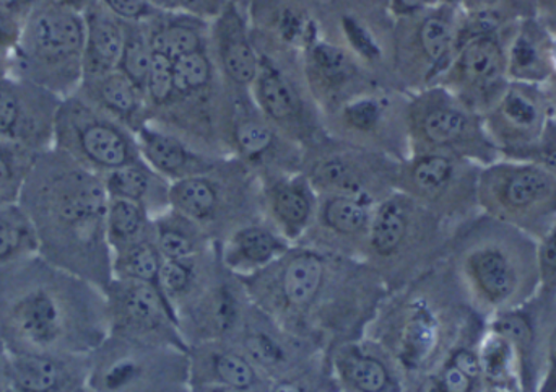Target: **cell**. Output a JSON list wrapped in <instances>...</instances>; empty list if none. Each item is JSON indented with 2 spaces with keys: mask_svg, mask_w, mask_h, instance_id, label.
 Wrapping results in <instances>:
<instances>
[{
  "mask_svg": "<svg viewBox=\"0 0 556 392\" xmlns=\"http://www.w3.org/2000/svg\"><path fill=\"white\" fill-rule=\"evenodd\" d=\"M323 222L340 235L359 233L369 224L368 204L363 201V195H333L324 204Z\"/></svg>",
  "mask_w": 556,
  "mask_h": 392,
  "instance_id": "37",
  "label": "cell"
},
{
  "mask_svg": "<svg viewBox=\"0 0 556 392\" xmlns=\"http://www.w3.org/2000/svg\"><path fill=\"white\" fill-rule=\"evenodd\" d=\"M440 341V326L430 312L424 309L408 323L405 334V347H407L408 361L414 365L424 364Z\"/></svg>",
  "mask_w": 556,
  "mask_h": 392,
  "instance_id": "40",
  "label": "cell"
},
{
  "mask_svg": "<svg viewBox=\"0 0 556 392\" xmlns=\"http://www.w3.org/2000/svg\"><path fill=\"white\" fill-rule=\"evenodd\" d=\"M7 364H9V352L0 341V392H10L7 384Z\"/></svg>",
  "mask_w": 556,
  "mask_h": 392,
  "instance_id": "57",
  "label": "cell"
},
{
  "mask_svg": "<svg viewBox=\"0 0 556 392\" xmlns=\"http://www.w3.org/2000/svg\"><path fill=\"white\" fill-rule=\"evenodd\" d=\"M39 153L0 140V204H16L20 201L23 186Z\"/></svg>",
  "mask_w": 556,
  "mask_h": 392,
  "instance_id": "29",
  "label": "cell"
},
{
  "mask_svg": "<svg viewBox=\"0 0 556 392\" xmlns=\"http://www.w3.org/2000/svg\"><path fill=\"white\" fill-rule=\"evenodd\" d=\"M513 28L469 39L457 48L437 85L485 116L508 90V41Z\"/></svg>",
  "mask_w": 556,
  "mask_h": 392,
  "instance_id": "9",
  "label": "cell"
},
{
  "mask_svg": "<svg viewBox=\"0 0 556 392\" xmlns=\"http://www.w3.org/2000/svg\"><path fill=\"white\" fill-rule=\"evenodd\" d=\"M87 280L39 254L0 269V341L9 354L84 355L93 341Z\"/></svg>",
  "mask_w": 556,
  "mask_h": 392,
  "instance_id": "2",
  "label": "cell"
},
{
  "mask_svg": "<svg viewBox=\"0 0 556 392\" xmlns=\"http://www.w3.org/2000/svg\"><path fill=\"white\" fill-rule=\"evenodd\" d=\"M482 166L446 153H418L407 169L408 188L437 214L466 222L479 214Z\"/></svg>",
  "mask_w": 556,
  "mask_h": 392,
  "instance_id": "11",
  "label": "cell"
},
{
  "mask_svg": "<svg viewBox=\"0 0 556 392\" xmlns=\"http://www.w3.org/2000/svg\"><path fill=\"white\" fill-rule=\"evenodd\" d=\"M159 250L166 260L185 261L194 251V243L179 228L163 225L159 230Z\"/></svg>",
  "mask_w": 556,
  "mask_h": 392,
  "instance_id": "46",
  "label": "cell"
},
{
  "mask_svg": "<svg viewBox=\"0 0 556 392\" xmlns=\"http://www.w3.org/2000/svg\"><path fill=\"white\" fill-rule=\"evenodd\" d=\"M399 22L394 54L401 77L415 91L437 85L457 51L459 9L431 5Z\"/></svg>",
  "mask_w": 556,
  "mask_h": 392,
  "instance_id": "8",
  "label": "cell"
},
{
  "mask_svg": "<svg viewBox=\"0 0 556 392\" xmlns=\"http://www.w3.org/2000/svg\"><path fill=\"white\" fill-rule=\"evenodd\" d=\"M62 98L15 75H0V140L45 152Z\"/></svg>",
  "mask_w": 556,
  "mask_h": 392,
  "instance_id": "13",
  "label": "cell"
},
{
  "mask_svg": "<svg viewBox=\"0 0 556 392\" xmlns=\"http://www.w3.org/2000/svg\"><path fill=\"white\" fill-rule=\"evenodd\" d=\"M162 305V299L149 283L123 280V283L114 289V315L123 325L130 328H153L160 321Z\"/></svg>",
  "mask_w": 556,
  "mask_h": 392,
  "instance_id": "24",
  "label": "cell"
},
{
  "mask_svg": "<svg viewBox=\"0 0 556 392\" xmlns=\"http://www.w3.org/2000/svg\"><path fill=\"white\" fill-rule=\"evenodd\" d=\"M108 198L126 199L146 205V199L152 191L153 178L143 160L121 166L101 175Z\"/></svg>",
  "mask_w": 556,
  "mask_h": 392,
  "instance_id": "35",
  "label": "cell"
},
{
  "mask_svg": "<svg viewBox=\"0 0 556 392\" xmlns=\"http://www.w3.org/2000/svg\"><path fill=\"white\" fill-rule=\"evenodd\" d=\"M84 15L35 0L13 51L10 74L59 98L71 97L84 80Z\"/></svg>",
  "mask_w": 556,
  "mask_h": 392,
  "instance_id": "4",
  "label": "cell"
},
{
  "mask_svg": "<svg viewBox=\"0 0 556 392\" xmlns=\"http://www.w3.org/2000/svg\"><path fill=\"white\" fill-rule=\"evenodd\" d=\"M273 211L278 224L290 235L306 227L313 212L309 191L300 181L281 182L273 189Z\"/></svg>",
  "mask_w": 556,
  "mask_h": 392,
  "instance_id": "31",
  "label": "cell"
},
{
  "mask_svg": "<svg viewBox=\"0 0 556 392\" xmlns=\"http://www.w3.org/2000/svg\"><path fill=\"white\" fill-rule=\"evenodd\" d=\"M274 392H303V390L294 383H281L278 384Z\"/></svg>",
  "mask_w": 556,
  "mask_h": 392,
  "instance_id": "58",
  "label": "cell"
},
{
  "mask_svg": "<svg viewBox=\"0 0 556 392\" xmlns=\"http://www.w3.org/2000/svg\"><path fill=\"white\" fill-rule=\"evenodd\" d=\"M405 127L418 153H446L479 163L500 160L483 116L441 85L415 91L405 104Z\"/></svg>",
  "mask_w": 556,
  "mask_h": 392,
  "instance_id": "5",
  "label": "cell"
},
{
  "mask_svg": "<svg viewBox=\"0 0 556 392\" xmlns=\"http://www.w3.org/2000/svg\"><path fill=\"white\" fill-rule=\"evenodd\" d=\"M434 5L433 0H389V10L395 18H408Z\"/></svg>",
  "mask_w": 556,
  "mask_h": 392,
  "instance_id": "53",
  "label": "cell"
},
{
  "mask_svg": "<svg viewBox=\"0 0 556 392\" xmlns=\"http://www.w3.org/2000/svg\"><path fill=\"white\" fill-rule=\"evenodd\" d=\"M434 5H450V7H457L459 9L460 3H463V0H433Z\"/></svg>",
  "mask_w": 556,
  "mask_h": 392,
  "instance_id": "59",
  "label": "cell"
},
{
  "mask_svg": "<svg viewBox=\"0 0 556 392\" xmlns=\"http://www.w3.org/2000/svg\"><path fill=\"white\" fill-rule=\"evenodd\" d=\"M529 162L539 163L556 176V113L552 116L544 137Z\"/></svg>",
  "mask_w": 556,
  "mask_h": 392,
  "instance_id": "50",
  "label": "cell"
},
{
  "mask_svg": "<svg viewBox=\"0 0 556 392\" xmlns=\"http://www.w3.org/2000/svg\"><path fill=\"white\" fill-rule=\"evenodd\" d=\"M278 140L276 130L263 117L244 116L235 124V142L241 153L260 159L274 149Z\"/></svg>",
  "mask_w": 556,
  "mask_h": 392,
  "instance_id": "38",
  "label": "cell"
},
{
  "mask_svg": "<svg viewBox=\"0 0 556 392\" xmlns=\"http://www.w3.org/2000/svg\"><path fill=\"white\" fill-rule=\"evenodd\" d=\"M538 261L542 287L556 289V222L538 241Z\"/></svg>",
  "mask_w": 556,
  "mask_h": 392,
  "instance_id": "47",
  "label": "cell"
},
{
  "mask_svg": "<svg viewBox=\"0 0 556 392\" xmlns=\"http://www.w3.org/2000/svg\"><path fill=\"white\" fill-rule=\"evenodd\" d=\"M342 26L346 39H349L350 46L355 49L356 54L362 55L369 62L378 61L381 49H379L378 42L372 38L371 33L358 20L353 18V16H345L342 20Z\"/></svg>",
  "mask_w": 556,
  "mask_h": 392,
  "instance_id": "45",
  "label": "cell"
},
{
  "mask_svg": "<svg viewBox=\"0 0 556 392\" xmlns=\"http://www.w3.org/2000/svg\"><path fill=\"white\" fill-rule=\"evenodd\" d=\"M324 277V264L319 257L298 256L285 269L283 293L294 306H304L316 296Z\"/></svg>",
  "mask_w": 556,
  "mask_h": 392,
  "instance_id": "33",
  "label": "cell"
},
{
  "mask_svg": "<svg viewBox=\"0 0 556 392\" xmlns=\"http://www.w3.org/2000/svg\"><path fill=\"white\" fill-rule=\"evenodd\" d=\"M353 384L363 392H382L388 387V371L375 358H355L349 367Z\"/></svg>",
  "mask_w": 556,
  "mask_h": 392,
  "instance_id": "43",
  "label": "cell"
},
{
  "mask_svg": "<svg viewBox=\"0 0 556 392\" xmlns=\"http://www.w3.org/2000/svg\"><path fill=\"white\" fill-rule=\"evenodd\" d=\"M247 349L257 364L270 367V365L280 362V349L277 347L276 342L270 341L266 336H251L247 341Z\"/></svg>",
  "mask_w": 556,
  "mask_h": 392,
  "instance_id": "51",
  "label": "cell"
},
{
  "mask_svg": "<svg viewBox=\"0 0 556 392\" xmlns=\"http://www.w3.org/2000/svg\"><path fill=\"white\" fill-rule=\"evenodd\" d=\"M136 139L140 159L162 175L178 176L179 179L189 178L194 176L192 173L198 172L202 165V160L198 159L181 140L149 126V123L136 130Z\"/></svg>",
  "mask_w": 556,
  "mask_h": 392,
  "instance_id": "21",
  "label": "cell"
},
{
  "mask_svg": "<svg viewBox=\"0 0 556 392\" xmlns=\"http://www.w3.org/2000/svg\"><path fill=\"white\" fill-rule=\"evenodd\" d=\"M150 64H152V45H150L146 23L124 22V45L117 71L146 94Z\"/></svg>",
  "mask_w": 556,
  "mask_h": 392,
  "instance_id": "28",
  "label": "cell"
},
{
  "mask_svg": "<svg viewBox=\"0 0 556 392\" xmlns=\"http://www.w3.org/2000/svg\"><path fill=\"white\" fill-rule=\"evenodd\" d=\"M146 205L126 199H111L108 201L106 241L114 253L142 240L146 231Z\"/></svg>",
  "mask_w": 556,
  "mask_h": 392,
  "instance_id": "26",
  "label": "cell"
},
{
  "mask_svg": "<svg viewBox=\"0 0 556 392\" xmlns=\"http://www.w3.org/2000/svg\"><path fill=\"white\" fill-rule=\"evenodd\" d=\"M38 254V241L22 205L0 204V269Z\"/></svg>",
  "mask_w": 556,
  "mask_h": 392,
  "instance_id": "25",
  "label": "cell"
},
{
  "mask_svg": "<svg viewBox=\"0 0 556 392\" xmlns=\"http://www.w3.org/2000/svg\"><path fill=\"white\" fill-rule=\"evenodd\" d=\"M460 23L469 38L503 31L522 18L538 16V0H463Z\"/></svg>",
  "mask_w": 556,
  "mask_h": 392,
  "instance_id": "22",
  "label": "cell"
},
{
  "mask_svg": "<svg viewBox=\"0 0 556 392\" xmlns=\"http://www.w3.org/2000/svg\"><path fill=\"white\" fill-rule=\"evenodd\" d=\"M391 101L379 94H355L342 104L340 121L356 134H372L388 121Z\"/></svg>",
  "mask_w": 556,
  "mask_h": 392,
  "instance_id": "36",
  "label": "cell"
},
{
  "mask_svg": "<svg viewBox=\"0 0 556 392\" xmlns=\"http://www.w3.org/2000/svg\"><path fill=\"white\" fill-rule=\"evenodd\" d=\"M214 46L218 65L235 87H253L260 71L261 54L251 38L250 26L237 0L224 7L214 23Z\"/></svg>",
  "mask_w": 556,
  "mask_h": 392,
  "instance_id": "14",
  "label": "cell"
},
{
  "mask_svg": "<svg viewBox=\"0 0 556 392\" xmlns=\"http://www.w3.org/2000/svg\"><path fill=\"white\" fill-rule=\"evenodd\" d=\"M162 253L155 244L140 240L124 250L117 251L114 270L121 280L155 283L162 269Z\"/></svg>",
  "mask_w": 556,
  "mask_h": 392,
  "instance_id": "32",
  "label": "cell"
},
{
  "mask_svg": "<svg viewBox=\"0 0 556 392\" xmlns=\"http://www.w3.org/2000/svg\"><path fill=\"white\" fill-rule=\"evenodd\" d=\"M215 371L218 378L235 390H248L253 387L254 371L244 358L237 354H222L215 358Z\"/></svg>",
  "mask_w": 556,
  "mask_h": 392,
  "instance_id": "42",
  "label": "cell"
},
{
  "mask_svg": "<svg viewBox=\"0 0 556 392\" xmlns=\"http://www.w3.org/2000/svg\"><path fill=\"white\" fill-rule=\"evenodd\" d=\"M169 201L179 214L204 220L217 211L218 191L204 176H189L173 185Z\"/></svg>",
  "mask_w": 556,
  "mask_h": 392,
  "instance_id": "30",
  "label": "cell"
},
{
  "mask_svg": "<svg viewBox=\"0 0 556 392\" xmlns=\"http://www.w3.org/2000/svg\"><path fill=\"white\" fill-rule=\"evenodd\" d=\"M218 392H243L240 390H235V388H225V390L218 391Z\"/></svg>",
  "mask_w": 556,
  "mask_h": 392,
  "instance_id": "60",
  "label": "cell"
},
{
  "mask_svg": "<svg viewBox=\"0 0 556 392\" xmlns=\"http://www.w3.org/2000/svg\"><path fill=\"white\" fill-rule=\"evenodd\" d=\"M253 94L264 119L274 127L300 130L307 123L306 106L300 91L267 55L261 54Z\"/></svg>",
  "mask_w": 556,
  "mask_h": 392,
  "instance_id": "17",
  "label": "cell"
},
{
  "mask_svg": "<svg viewBox=\"0 0 556 392\" xmlns=\"http://www.w3.org/2000/svg\"><path fill=\"white\" fill-rule=\"evenodd\" d=\"M81 15L85 22L84 78L117 71L124 45V22L100 0H91Z\"/></svg>",
  "mask_w": 556,
  "mask_h": 392,
  "instance_id": "19",
  "label": "cell"
},
{
  "mask_svg": "<svg viewBox=\"0 0 556 392\" xmlns=\"http://www.w3.org/2000/svg\"><path fill=\"white\" fill-rule=\"evenodd\" d=\"M38 2L46 3V5L58 7V9L74 10V12L81 13L91 0H38Z\"/></svg>",
  "mask_w": 556,
  "mask_h": 392,
  "instance_id": "56",
  "label": "cell"
},
{
  "mask_svg": "<svg viewBox=\"0 0 556 392\" xmlns=\"http://www.w3.org/2000/svg\"><path fill=\"white\" fill-rule=\"evenodd\" d=\"M538 16L556 35V0H538Z\"/></svg>",
  "mask_w": 556,
  "mask_h": 392,
  "instance_id": "55",
  "label": "cell"
},
{
  "mask_svg": "<svg viewBox=\"0 0 556 392\" xmlns=\"http://www.w3.org/2000/svg\"><path fill=\"white\" fill-rule=\"evenodd\" d=\"M457 267L470 308L486 321L542 287L538 240L482 212L460 224Z\"/></svg>",
  "mask_w": 556,
  "mask_h": 392,
  "instance_id": "3",
  "label": "cell"
},
{
  "mask_svg": "<svg viewBox=\"0 0 556 392\" xmlns=\"http://www.w3.org/2000/svg\"><path fill=\"white\" fill-rule=\"evenodd\" d=\"M108 201L100 175L51 147L36 159L18 204L39 256L88 282L106 257Z\"/></svg>",
  "mask_w": 556,
  "mask_h": 392,
  "instance_id": "1",
  "label": "cell"
},
{
  "mask_svg": "<svg viewBox=\"0 0 556 392\" xmlns=\"http://www.w3.org/2000/svg\"><path fill=\"white\" fill-rule=\"evenodd\" d=\"M511 81L551 87L556 81L554 33L539 16L519 20L508 41Z\"/></svg>",
  "mask_w": 556,
  "mask_h": 392,
  "instance_id": "16",
  "label": "cell"
},
{
  "mask_svg": "<svg viewBox=\"0 0 556 392\" xmlns=\"http://www.w3.org/2000/svg\"><path fill=\"white\" fill-rule=\"evenodd\" d=\"M52 149L100 176L142 160L132 130L75 93L59 104Z\"/></svg>",
  "mask_w": 556,
  "mask_h": 392,
  "instance_id": "7",
  "label": "cell"
},
{
  "mask_svg": "<svg viewBox=\"0 0 556 392\" xmlns=\"http://www.w3.org/2000/svg\"><path fill=\"white\" fill-rule=\"evenodd\" d=\"M146 98L149 106L165 108L175 101L173 58L162 49L152 48V64L147 78Z\"/></svg>",
  "mask_w": 556,
  "mask_h": 392,
  "instance_id": "39",
  "label": "cell"
},
{
  "mask_svg": "<svg viewBox=\"0 0 556 392\" xmlns=\"http://www.w3.org/2000/svg\"><path fill=\"white\" fill-rule=\"evenodd\" d=\"M75 94L134 134L147 123L146 110L149 103L146 94L119 71L100 77L84 78Z\"/></svg>",
  "mask_w": 556,
  "mask_h": 392,
  "instance_id": "18",
  "label": "cell"
},
{
  "mask_svg": "<svg viewBox=\"0 0 556 392\" xmlns=\"http://www.w3.org/2000/svg\"><path fill=\"white\" fill-rule=\"evenodd\" d=\"M477 354L486 390L521 391L515 349L505 336L486 326L477 345Z\"/></svg>",
  "mask_w": 556,
  "mask_h": 392,
  "instance_id": "23",
  "label": "cell"
},
{
  "mask_svg": "<svg viewBox=\"0 0 556 392\" xmlns=\"http://www.w3.org/2000/svg\"><path fill=\"white\" fill-rule=\"evenodd\" d=\"M191 269L182 261L166 260L160 269L159 282L169 293H179L188 287Z\"/></svg>",
  "mask_w": 556,
  "mask_h": 392,
  "instance_id": "49",
  "label": "cell"
},
{
  "mask_svg": "<svg viewBox=\"0 0 556 392\" xmlns=\"http://www.w3.org/2000/svg\"><path fill=\"white\" fill-rule=\"evenodd\" d=\"M114 16L126 23H147L159 15L153 0H100Z\"/></svg>",
  "mask_w": 556,
  "mask_h": 392,
  "instance_id": "44",
  "label": "cell"
},
{
  "mask_svg": "<svg viewBox=\"0 0 556 392\" xmlns=\"http://www.w3.org/2000/svg\"><path fill=\"white\" fill-rule=\"evenodd\" d=\"M84 378V355L9 354L10 392H77Z\"/></svg>",
  "mask_w": 556,
  "mask_h": 392,
  "instance_id": "15",
  "label": "cell"
},
{
  "mask_svg": "<svg viewBox=\"0 0 556 392\" xmlns=\"http://www.w3.org/2000/svg\"><path fill=\"white\" fill-rule=\"evenodd\" d=\"M410 208L401 199H389L371 222V244L379 254H394L407 238Z\"/></svg>",
  "mask_w": 556,
  "mask_h": 392,
  "instance_id": "27",
  "label": "cell"
},
{
  "mask_svg": "<svg viewBox=\"0 0 556 392\" xmlns=\"http://www.w3.org/2000/svg\"><path fill=\"white\" fill-rule=\"evenodd\" d=\"M160 10L185 12L191 15H215L224 10L230 0H153Z\"/></svg>",
  "mask_w": 556,
  "mask_h": 392,
  "instance_id": "48",
  "label": "cell"
},
{
  "mask_svg": "<svg viewBox=\"0 0 556 392\" xmlns=\"http://www.w3.org/2000/svg\"><path fill=\"white\" fill-rule=\"evenodd\" d=\"M479 211L541 240L556 222V176L529 160L500 159L482 166Z\"/></svg>",
  "mask_w": 556,
  "mask_h": 392,
  "instance_id": "6",
  "label": "cell"
},
{
  "mask_svg": "<svg viewBox=\"0 0 556 392\" xmlns=\"http://www.w3.org/2000/svg\"><path fill=\"white\" fill-rule=\"evenodd\" d=\"M235 248L243 260L261 264L266 263L277 253L280 243L270 231L260 227H250L237 235Z\"/></svg>",
  "mask_w": 556,
  "mask_h": 392,
  "instance_id": "41",
  "label": "cell"
},
{
  "mask_svg": "<svg viewBox=\"0 0 556 392\" xmlns=\"http://www.w3.org/2000/svg\"><path fill=\"white\" fill-rule=\"evenodd\" d=\"M214 81V65L207 49L179 55L173 61L175 98H192L204 93Z\"/></svg>",
  "mask_w": 556,
  "mask_h": 392,
  "instance_id": "34",
  "label": "cell"
},
{
  "mask_svg": "<svg viewBox=\"0 0 556 392\" xmlns=\"http://www.w3.org/2000/svg\"><path fill=\"white\" fill-rule=\"evenodd\" d=\"M511 342L522 392H538L544 380L548 342L556 328V289L541 287L532 299L486 321Z\"/></svg>",
  "mask_w": 556,
  "mask_h": 392,
  "instance_id": "12",
  "label": "cell"
},
{
  "mask_svg": "<svg viewBox=\"0 0 556 392\" xmlns=\"http://www.w3.org/2000/svg\"><path fill=\"white\" fill-rule=\"evenodd\" d=\"M356 72L355 62L340 46L319 39L307 46L306 75L316 97L329 101L342 97L356 80Z\"/></svg>",
  "mask_w": 556,
  "mask_h": 392,
  "instance_id": "20",
  "label": "cell"
},
{
  "mask_svg": "<svg viewBox=\"0 0 556 392\" xmlns=\"http://www.w3.org/2000/svg\"><path fill=\"white\" fill-rule=\"evenodd\" d=\"M554 114L547 87L511 81L483 123L500 159L531 160Z\"/></svg>",
  "mask_w": 556,
  "mask_h": 392,
  "instance_id": "10",
  "label": "cell"
},
{
  "mask_svg": "<svg viewBox=\"0 0 556 392\" xmlns=\"http://www.w3.org/2000/svg\"><path fill=\"white\" fill-rule=\"evenodd\" d=\"M538 392H556V328L552 332L551 342H548L544 380H542Z\"/></svg>",
  "mask_w": 556,
  "mask_h": 392,
  "instance_id": "54",
  "label": "cell"
},
{
  "mask_svg": "<svg viewBox=\"0 0 556 392\" xmlns=\"http://www.w3.org/2000/svg\"><path fill=\"white\" fill-rule=\"evenodd\" d=\"M137 367L132 362H121V364L114 365L108 370V374L103 377L104 387L110 391L121 390V388L127 387L136 380Z\"/></svg>",
  "mask_w": 556,
  "mask_h": 392,
  "instance_id": "52",
  "label": "cell"
}]
</instances>
